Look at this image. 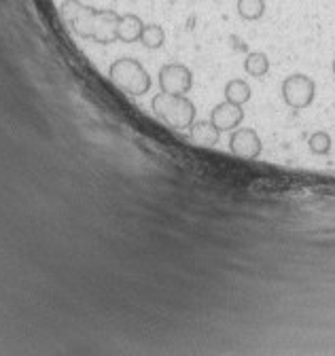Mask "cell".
Listing matches in <instances>:
<instances>
[{"label": "cell", "mask_w": 335, "mask_h": 356, "mask_svg": "<svg viewBox=\"0 0 335 356\" xmlns=\"http://www.w3.org/2000/svg\"><path fill=\"white\" fill-rule=\"evenodd\" d=\"M238 15L246 22H257L265 13V0H238Z\"/></svg>", "instance_id": "cell-13"}, {"label": "cell", "mask_w": 335, "mask_h": 356, "mask_svg": "<svg viewBox=\"0 0 335 356\" xmlns=\"http://www.w3.org/2000/svg\"><path fill=\"white\" fill-rule=\"evenodd\" d=\"M140 42L145 44L147 49H159V47H163V42H165L163 28L157 26V24H145L142 34H140Z\"/></svg>", "instance_id": "cell-14"}, {"label": "cell", "mask_w": 335, "mask_h": 356, "mask_svg": "<svg viewBox=\"0 0 335 356\" xmlns=\"http://www.w3.org/2000/svg\"><path fill=\"white\" fill-rule=\"evenodd\" d=\"M331 70H333V76H335V60H333V64H331Z\"/></svg>", "instance_id": "cell-16"}, {"label": "cell", "mask_w": 335, "mask_h": 356, "mask_svg": "<svg viewBox=\"0 0 335 356\" xmlns=\"http://www.w3.org/2000/svg\"><path fill=\"white\" fill-rule=\"evenodd\" d=\"M119 17H121V15L115 13V11H111V9H98L92 40H96L98 44H111V42H115V40H117Z\"/></svg>", "instance_id": "cell-8"}, {"label": "cell", "mask_w": 335, "mask_h": 356, "mask_svg": "<svg viewBox=\"0 0 335 356\" xmlns=\"http://www.w3.org/2000/svg\"><path fill=\"white\" fill-rule=\"evenodd\" d=\"M229 151L240 159H257L263 151V143L259 134L250 127L236 129L229 138Z\"/></svg>", "instance_id": "cell-6"}, {"label": "cell", "mask_w": 335, "mask_h": 356, "mask_svg": "<svg viewBox=\"0 0 335 356\" xmlns=\"http://www.w3.org/2000/svg\"><path fill=\"white\" fill-rule=\"evenodd\" d=\"M60 15L76 36H81V38L94 36L98 9L83 5V3H79V0H64V3L60 5Z\"/></svg>", "instance_id": "cell-3"}, {"label": "cell", "mask_w": 335, "mask_h": 356, "mask_svg": "<svg viewBox=\"0 0 335 356\" xmlns=\"http://www.w3.org/2000/svg\"><path fill=\"white\" fill-rule=\"evenodd\" d=\"M142 19L134 13H125L119 17V26H117V40L121 42H138L140 34H142Z\"/></svg>", "instance_id": "cell-10"}, {"label": "cell", "mask_w": 335, "mask_h": 356, "mask_svg": "<svg viewBox=\"0 0 335 356\" xmlns=\"http://www.w3.org/2000/svg\"><path fill=\"white\" fill-rule=\"evenodd\" d=\"M111 81L130 96H145L151 89V76L147 68L134 58H119L108 68Z\"/></svg>", "instance_id": "cell-1"}, {"label": "cell", "mask_w": 335, "mask_h": 356, "mask_svg": "<svg viewBox=\"0 0 335 356\" xmlns=\"http://www.w3.org/2000/svg\"><path fill=\"white\" fill-rule=\"evenodd\" d=\"M308 147L314 155H327L331 151V136L327 131H314L308 140Z\"/></svg>", "instance_id": "cell-15"}, {"label": "cell", "mask_w": 335, "mask_h": 356, "mask_svg": "<svg viewBox=\"0 0 335 356\" xmlns=\"http://www.w3.org/2000/svg\"><path fill=\"white\" fill-rule=\"evenodd\" d=\"M314 96H316V83L306 74H291L282 81V98L291 108L295 111L308 108L314 102Z\"/></svg>", "instance_id": "cell-4"}, {"label": "cell", "mask_w": 335, "mask_h": 356, "mask_svg": "<svg viewBox=\"0 0 335 356\" xmlns=\"http://www.w3.org/2000/svg\"><path fill=\"white\" fill-rule=\"evenodd\" d=\"M211 121L217 125L219 131H234L242 121H244V111L240 104L234 102H221L213 108L211 113Z\"/></svg>", "instance_id": "cell-7"}, {"label": "cell", "mask_w": 335, "mask_h": 356, "mask_svg": "<svg viewBox=\"0 0 335 356\" xmlns=\"http://www.w3.org/2000/svg\"><path fill=\"white\" fill-rule=\"evenodd\" d=\"M189 134H191V140L199 147H217L221 140V131L211 119L193 121V125L189 127Z\"/></svg>", "instance_id": "cell-9"}, {"label": "cell", "mask_w": 335, "mask_h": 356, "mask_svg": "<svg viewBox=\"0 0 335 356\" xmlns=\"http://www.w3.org/2000/svg\"><path fill=\"white\" fill-rule=\"evenodd\" d=\"M225 100L234 104H246L250 100V85L242 79H234L225 85Z\"/></svg>", "instance_id": "cell-12"}, {"label": "cell", "mask_w": 335, "mask_h": 356, "mask_svg": "<svg viewBox=\"0 0 335 356\" xmlns=\"http://www.w3.org/2000/svg\"><path fill=\"white\" fill-rule=\"evenodd\" d=\"M193 87V72L185 64H165L159 68V89L163 94L187 96Z\"/></svg>", "instance_id": "cell-5"}, {"label": "cell", "mask_w": 335, "mask_h": 356, "mask_svg": "<svg viewBox=\"0 0 335 356\" xmlns=\"http://www.w3.org/2000/svg\"><path fill=\"white\" fill-rule=\"evenodd\" d=\"M155 115L163 119L174 129H189L195 121V104L187 96H172V94H157L151 102Z\"/></svg>", "instance_id": "cell-2"}, {"label": "cell", "mask_w": 335, "mask_h": 356, "mask_svg": "<svg viewBox=\"0 0 335 356\" xmlns=\"http://www.w3.org/2000/svg\"><path fill=\"white\" fill-rule=\"evenodd\" d=\"M244 70H246V74L257 76V79L265 76L268 70H270V60H268V56L261 54V51H248L246 58H244Z\"/></svg>", "instance_id": "cell-11"}]
</instances>
